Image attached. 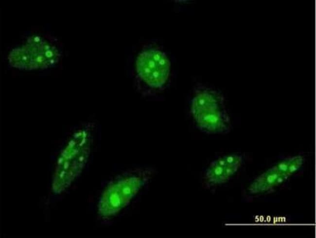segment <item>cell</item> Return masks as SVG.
<instances>
[{
	"label": "cell",
	"instance_id": "cell-2",
	"mask_svg": "<svg viewBox=\"0 0 316 238\" xmlns=\"http://www.w3.org/2000/svg\"><path fill=\"white\" fill-rule=\"evenodd\" d=\"M91 135L88 128L79 130L72 136L57 161L52 189L59 194L80 175L90 154Z\"/></svg>",
	"mask_w": 316,
	"mask_h": 238
},
{
	"label": "cell",
	"instance_id": "cell-6",
	"mask_svg": "<svg viewBox=\"0 0 316 238\" xmlns=\"http://www.w3.org/2000/svg\"><path fill=\"white\" fill-rule=\"evenodd\" d=\"M304 158L298 155L285 158L257 177L247 190L251 194L265 193L286 181L302 166Z\"/></svg>",
	"mask_w": 316,
	"mask_h": 238
},
{
	"label": "cell",
	"instance_id": "cell-1",
	"mask_svg": "<svg viewBox=\"0 0 316 238\" xmlns=\"http://www.w3.org/2000/svg\"><path fill=\"white\" fill-rule=\"evenodd\" d=\"M191 113L197 127L210 134L228 133L231 122L222 95L211 88L199 86L195 91Z\"/></svg>",
	"mask_w": 316,
	"mask_h": 238
},
{
	"label": "cell",
	"instance_id": "cell-5",
	"mask_svg": "<svg viewBox=\"0 0 316 238\" xmlns=\"http://www.w3.org/2000/svg\"><path fill=\"white\" fill-rule=\"evenodd\" d=\"M136 72L140 84L149 91H156L163 88L168 79L170 61L158 50H145L137 58Z\"/></svg>",
	"mask_w": 316,
	"mask_h": 238
},
{
	"label": "cell",
	"instance_id": "cell-4",
	"mask_svg": "<svg viewBox=\"0 0 316 238\" xmlns=\"http://www.w3.org/2000/svg\"><path fill=\"white\" fill-rule=\"evenodd\" d=\"M61 54L53 40L32 36L22 45L13 49L8 55L10 64L23 70L45 69L55 65Z\"/></svg>",
	"mask_w": 316,
	"mask_h": 238
},
{
	"label": "cell",
	"instance_id": "cell-3",
	"mask_svg": "<svg viewBox=\"0 0 316 238\" xmlns=\"http://www.w3.org/2000/svg\"><path fill=\"white\" fill-rule=\"evenodd\" d=\"M152 174L149 168H137L114 181L101 197L98 207L99 213L104 217L116 214L129 203Z\"/></svg>",
	"mask_w": 316,
	"mask_h": 238
},
{
	"label": "cell",
	"instance_id": "cell-7",
	"mask_svg": "<svg viewBox=\"0 0 316 238\" xmlns=\"http://www.w3.org/2000/svg\"><path fill=\"white\" fill-rule=\"evenodd\" d=\"M243 163L242 155L230 154L212 161L206 169L203 182L208 187H213L228 183L238 171Z\"/></svg>",
	"mask_w": 316,
	"mask_h": 238
}]
</instances>
